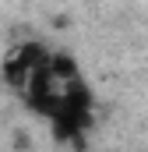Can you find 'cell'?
Listing matches in <instances>:
<instances>
[{
    "label": "cell",
    "instance_id": "obj_1",
    "mask_svg": "<svg viewBox=\"0 0 148 152\" xmlns=\"http://www.w3.org/2000/svg\"><path fill=\"white\" fill-rule=\"evenodd\" d=\"M14 57H18L28 71H42V67H49V53H46L42 42H21V46L14 50Z\"/></svg>",
    "mask_w": 148,
    "mask_h": 152
},
{
    "label": "cell",
    "instance_id": "obj_2",
    "mask_svg": "<svg viewBox=\"0 0 148 152\" xmlns=\"http://www.w3.org/2000/svg\"><path fill=\"white\" fill-rule=\"evenodd\" d=\"M49 75H53L57 85H60V81L74 85V81H78V64H74V57H67V53H49Z\"/></svg>",
    "mask_w": 148,
    "mask_h": 152
},
{
    "label": "cell",
    "instance_id": "obj_3",
    "mask_svg": "<svg viewBox=\"0 0 148 152\" xmlns=\"http://www.w3.org/2000/svg\"><path fill=\"white\" fill-rule=\"evenodd\" d=\"M28 75H32V71H28V67H25V64H21L14 53H11V57H7V64H4V78H7V85L25 92V85H28Z\"/></svg>",
    "mask_w": 148,
    "mask_h": 152
}]
</instances>
